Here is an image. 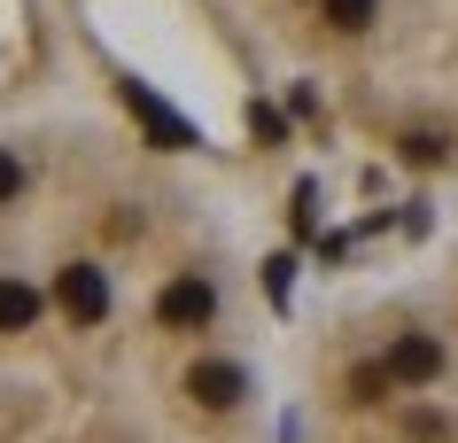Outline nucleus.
Listing matches in <instances>:
<instances>
[{
    "label": "nucleus",
    "instance_id": "f03ea898",
    "mask_svg": "<svg viewBox=\"0 0 458 443\" xmlns=\"http://www.w3.org/2000/svg\"><path fill=\"white\" fill-rule=\"evenodd\" d=\"M335 156L458 202V0H202Z\"/></svg>",
    "mask_w": 458,
    "mask_h": 443
},
{
    "label": "nucleus",
    "instance_id": "7ed1b4c3",
    "mask_svg": "<svg viewBox=\"0 0 458 443\" xmlns=\"http://www.w3.org/2000/svg\"><path fill=\"white\" fill-rule=\"evenodd\" d=\"M288 443H458V202L288 327Z\"/></svg>",
    "mask_w": 458,
    "mask_h": 443
},
{
    "label": "nucleus",
    "instance_id": "f257e3e1",
    "mask_svg": "<svg viewBox=\"0 0 458 443\" xmlns=\"http://www.w3.org/2000/svg\"><path fill=\"white\" fill-rule=\"evenodd\" d=\"M0 443H288L242 202L101 101L0 124Z\"/></svg>",
    "mask_w": 458,
    "mask_h": 443
}]
</instances>
